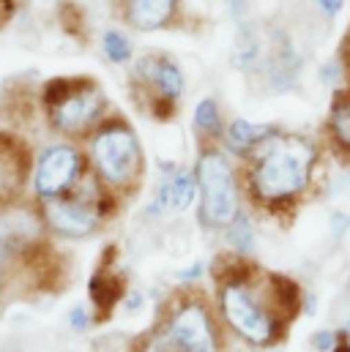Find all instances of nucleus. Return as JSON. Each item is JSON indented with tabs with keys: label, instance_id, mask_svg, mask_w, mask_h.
Here are the masks:
<instances>
[{
	"label": "nucleus",
	"instance_id": "1",
	"mask_svg": "<svg viewBox=\"0 0 350 352\" xmlns=\"http://www.w3.org/2000/svg\"><path fill=\"white\" fill-rule=\"evenodd\" d=\"M211 276L214 309L222 328L252 350L282 344L296 317L304 314L298 281L271 273L247 257L219 254L211 265Z\"/></svg>",
	"mask_w": 350,
	"mask_h": 352
},
{
	"label": "nucleus",
	"instance_id": "2",
	"mask_svg": "<svg viewBox=\"0 0 350 352\" xmlns=\"http://www.w3.org/2000/svg\"><path fill=\"white\" fill-rule=\"evenodd\" d=\"M238 164L244 199L268 216H296L298 205L318 191L323 145L301 131L276 129Z\"/></svg>",
	"mask_w": 350,
	"mask_h": 352
},
{
	"label": "nucleus",
	"instance_id": "3",
	"mask_svg": "<svg viewBox=\"0 0 350 352\" xmlns=\"http://www.w3.org/2000/svg\"><path fill=\"white\" fill-rule=\"evenodd\" d=\"M225 342L227 331L214 300L200 284H183L162 300L154 322L132 339V352H225Z\"/></svg>",
	"mask_w": 350,
	"mask_h": 352
},
{
	"label": "nucleus",
	"instance_id": "4",
	"mask_svg": "<svg viewBox=\"0 0 350 352\" xmlns=\"http://www.w3.org/2000/svg\"><path fill=\"white\" fill-rule=\"evenodd\" d=\"M83 151L88 170L118 199H129L143 188L148 173L145 151L134 126L123 115L110 112L85 140Z\"/></svg>",
	"mask_w": 350,
	"mask_h": 352
},
{
	"label": "nucleus",
	"instance_id": "5",
	"mask_svg": "<svg viewBox=\"0 0 350 352\" xmlns=\"http://www.w3.org/2000/svg\"><path fill=\"white\" fill-rule=\"evenodd\" d=\"M41 112L44 123L61 140L77 142L99 129L110 115V101L99 80L93 77H55L41 88Z\"/></svg>",
	"mask_w": 350,
	"mask_h": 352
},
{
	"label": "nucleus",
	"instance_id": "6",
	"mask_svg": "<svg viewBox=\"0 0 350 352\" xmlns=\"http://www.w3.org/2000/svg\"><path fill=\"white\" fill-rule=\"evenodd\" d=\"M194 175L200 183V224L211 232H225L244 210V188L236 159L227 156L222 148L200 151L194 162Z\"/></svg>",
	"mask_w": 350,
	"mask_h": 352
},
{
	"label": "nucleus",
	"instance_id": "7",
	"mask_svg": "<svg viewBox=\"0 0 350 352\" xmlns=\"http://www.w3.org/2000/svg\"><path fill=\"white\" fill-rule=\"evenodd\" d=\"M129 93L140 112L159 123H167L175 118L178 104L186 93V77L173 55L145 52L132 63Z\"/></svg>",
	"mask_w": 350,
	"mask_h": 352
},
{
	"label": "nucleus",
	"instance_id": "8",
	"mask_svg": "<svg viewBox=\"0 0 350 352\" xmlns=\"http://www.w3.org/2000/svg\"><path fill=\"white\" fill-rule=\"evenodd\" d=\"M88 173L85 151L77 148V142L58 140L44 145L33 159L30 173V199L47 202L72 194V188Z\"/></svg>",
	"mask_w": 350,
	"mask_h": 352
},
{
	"label": "nucleus",
	"instance_id": "9",
	"mask_svg": "<svg viewBox=\"0 0 350 352\" xmlns=\"http://www.w3.org/2000/svg\"><path fill=\"white\" fill-rule=\"evenodd\" d=\"M30 148L11 131L0 129V202L14 208L30 194V173H33Z\"/></svg>",
	"mask_w": 350,
	"mask_h": 352
},
{
	"label": "nucleus",
	"instance_id": "10",
	"mask_svg": "<svg viewBox=\"0 0 350 352\" xmlns=\"http://www.w3.org/2000/svg\"><path fill=\"white\" fill-rule=\"evenodd\" d=\"M118 246L110 243L101 252V260L96 265L90 281H88V298H90V309L96 314V322H104L112 317L115 309H121L123 295L129 292L126 287V276L118 270Z\"/></svg>",
	"mask_w": 350,
	"mask_h": 352
},
{
	"label": "nucleus",
	"instance_id": "11",
	"mask_svg": "<svg viewBox=\"0 0 350 352\" xmlns=\"http://www.w3.org/2000/svg\"><path fill=\"white\" fill-rule=\"evenodd\" d=\"M181 0H121V19L140 33L170 30L178 25Z\"/></svg>",
	"mask_w": 350,
	"mask_h": 352
},
{
	"label": "nucleus",
	"instance_id": "12",
	"mask_svg": "<svg viewBox=\"0 0 350 352\" xmlns=\"http://www.w3.org/2000/svg\"><path fill=\"white\" fill-rule=\"evenodd\" d=\"M323 148H329V153L350 170V85L334 93L323 123Z\"/></svg>",
	"mask_w": 350,
	"mask_h": 352
},
{
	"label": "nucleus",
	"instance_id": "13",
	"mask_svg": "<svg viewBox=\"0 0 350 352\" xmlns=\"http://www.w3.org/2000/svg\"><path fill=\"white\" fill-rule=\"evenodd\" d=\"M276 129H279L276 123H252L247 118H233V120H227L222 151L227 156H233L236 162H241L247 153H252L260 145L262 140H268Z\"/></svg>",
	"mask_w": 350,
	"mask_h": 352
},
{
	"label": "nucleus",
	"instance_id": "14",
	"mask_svg": "<svg viewBox=\"0 0 350 352\" xmlns=\"http://www.w3.org/2000/svg\"><path fill=\"white\" fill-rule=\"evenodd\" d=\"M225 129H227V120L222 115V107L216 98L205 96L194 104V112H192V131H194V140L200 145V151H211V148H222V140H225Z\"/></svg>",
	"mask_w": 350,
	"mask_h": 352
},
{
	"label": "nucleus",
	"instance_id": "15",
	"mask_svg": "<svg viewBox=\"0 0 350 352\" xmlns=\"http://www.w3.org/2000/svg\"><path fill=\"white\" fill-rule=\"evenodd\" d=\"M265 55L268 52H265V44H262L258 28L255 25L241 28L236 50H233V66L244 74H260L262 66H265Z\"/></svg>",
	"mask_w": 350,
	"mask_h": 352
},
{
	"label": "nucleus",
	"instance_id": "16",
	"mask_svg": "<svg viewBox=\"0 0 350 352\" xmlns=\"http://www.w3.org/2000/svg\"><path fill=\"white\" fill-rule=\"evenodd\" d=\"M225 241H227V246H230L233 254L247 257V260L255 257V252H258V235H255L252 213H249L247 208H244V210L233 219V224L225 230Z\"/></svg>",
	"mask_w": 350,
	"mask_h": 352
},
{
	"label": "nucleus",
	"instance_id": "17",
	"mask_svg": "<svg viewBox=\"0 0 350 352\" xmlns=\"http://www.w3.org/2000/svg\"><path fill=\"white\" fill-rule=\"evenodd\" d=\"M200 199V183L194 175V167H181L173 177H170V205L173 213H186L189 208H194Z\"/></svg>",
	"mask_w": 350,
	"mask_h": 352
},
{
	"label": "nucleus",
	"instance_id": "18",
	"mask_svg": "<svg viewBox=\"0 0 350 352\" xmlns=\"http://www.w3.org/2000/svg\"><path fill=\"white\" fill-rule=\"evenodd\" d=\"M99 47L104 52V58L115 66H129L132 58H134V47H132V38L118 30V28H107L101 36H99Z\"/></svg>",
	"mask_w": 350,
	"mask_h": 352
},
{
	"label": "nucleus",
	"instance_id": "19",
	"mask_svg": "<svg viewBox=\"0 0 350 352\" xmlns=\"http://www.w3.org/2000/svg\"><path fill=\"white\" fill-rule=\"evenodd\" d=\"M61 25H63V30L69 36L83 38V33H85V14L80 11L77 3H72V0H63L61 3Z\"/></svg>",
	"mask_w": 350,
	"mask_h": 352
},
{
	"label": "nucleus",
	"instance_id": "20",
	"mask_svg": "<svg viewBox=\"0 0 350 352\" xmlns=\"http://www.w3.org/2000/svg\"><path fill=\"white\" fill-rule=\"evenodd\" d=\"M318 77H320V82L329 85V88H337V90L348 88V74H345V66H342L340 58H331V60L320 63Z\"/></svg>",
	"mask_w": 350,
	"mask_h": 352
},
{
	"label": "nucleus",
	"instance_id": "21",
	"mask_svg": "<svg viewBox=\"0 0 350 352\" xmlns=\"http://www.w3.org/2000/svg\"><path fill=\"white\" fill-rule=\"evenodd\" d=\"M66 325H69L72 333H88L96 325V314H93V309L85 306V303H74L69 309V314H66Z\"/></svg>",
	"mask_w": 350,
	"mask_h": 352
},
{
	"label": "nucleus",
	"instance_id": "22",
	"mask_svg": "<svg viewBox=\"0 0 350 352\" xmlns=\"http://www.w3.org/2000/svg\"><path fill=\"white\" fill-rule=\"evenodd\" d=\"M340 342H342L340 331H331V328H320L312 333V350L315 352H334Z\"/></svg>",
	"mask_w": 350,
	"mask_h": 352
},
{
	"label": "nucleus",
	"instance_id": "23",
	"mask_svg": "<svg viewBox=\"0 0 350 352\" xmlns=\"http://www.w3.org/2000/svg\"><path fill=\"white\" fill-rule=\"evenodd\" d=\"M143 309H145V292H143V289H129V292L123 295V300H121V311L129 314V317H134V314H140Z\"/></svg>",
	"mask_w": 350,
	"mask_h": 352
},
{
	"label": "nucleus",
	"instance_id": "24",
	"mask_svg": "<svg viewBox=\"0 0 350 352\" xmlns=\"http://www.w3.org/2000/svg\"><path fill=\"white\" fill-rule=\"evenodd\" d=\"M329 227H331V235L334 238H345L350 232V213L348 210H334L329 216Z\"/></svg>",
	"mask_w": 350,
	"mask_h": 352
},
{
	"label": "nucleus",
	"instance_id": "25",
	"mask_svg": "<svg viewBox=\"0 0 350 352\" xmlns=\"http://www.w3.org/2000/svg\"><path fill=\"white\" fill-rule=\"evenodd\" d=\"M205 276V263H192L189 267H181L178 273H175V278L181 281V284H200V278Z\"/></svg>",
	"mask_w": 350,
	"mask_h": 352
},
{
	"label": "nucleus",
	"instance_id": "26",
	"mask_svg": "<svg viewBox=\"0 0 350 352\" xmlns=\"http://www.w3.org/2000/svg\"><path fill=\"white\" fill-rule=\"evenodd\" d=\"M315 6H318V11H320L326 19H334V16L342 11L345 0H315Z\"/></svg>",
	"mask_w": 350,
	"mask_h": 352
},
{
	"label": "nucleus",
	"instance_id": "27",
	"mask_svg": "<svg viewBox=\"0 0 350 352\" xmlns=\"http://www.w3.org/2000/svg\"><path fill=\"white\" fill-rule=\"evenodd\" d=\"M337 58H340L342 66H345V74H348V85H350V25H348V30H345L342 44H340V55H337Z\"/></svg>",
	"mask_w": 350,
	"mask_h": 352
},
{
	"label": "nucleus",
	"instance_id": "28",
	"mask_svg": "<svg viewBox=\"0 0 350 352\" xmlns=\"http://www.w3.org/2000/svg\"><path fill=\"white\" fill-rule=\"evenodd\" d=\"M14 11H17V0H0V28L11 22Z\"/></svg>",
	"mask_w": 350,
	"mask_h": 352
},
{
	"label": "nucleus",
	"instance_id": "29",
	"mask_svg": "<svg viewBox=\"0 0 350 352\" xmlns=\"http://www.w3.org/2000/svg\"><path fill=\"white\" fill-rule=\"evenodd\" d=\"M340 333H342L345 339H350V317H348V320H345V322H342V328H340Z\"/></svg>",
	"mask_w": 350,
	"mask_h": 352
},
{
	"label": "nucleus",
	"instance_id": "30",
	"mask_svg": "<svg viewBox=\"0 0 350 352\" xmlns=\"http://www.w3.org/2000/svg\"><path fill=\"white\" fill-rule=\"evenodd\" d=\"M255 352H285V350H282V344H276V347H262V350H255Z\"/></svg>",
	"mask_w": 350,
	"mask_h": 352
},
{
	"label": "nucleus",
	"instance_id": "31",
	"mask_svg": "<svg viewBox=\"0 0 350 352\" xmlns=\"http://www.w3.org/2000/svg\"><path fill=\"white\" fill-rule=\"evenodd\" d=\"M247 0H230V6H233V11H241V6H244Z\"/></svg>",
	"mask_w": 350,
	"mask_h": 352
},
{
	"label": "nucleus",
	"instance_id": "32",
	"mask_svg": "<svg viewBox=\"0 0 350 352\" xmlns=\"http://www.w3.org/2000/svg\"><path fill=\"white\" fill-rule=\"evenodd\" d=\"M6 210H8V208H6L3 202H0V221H3V216H6Z\"/></svg>",
	"mask_w": 350,
	"mask_h": 352
}]
</instances>
